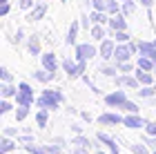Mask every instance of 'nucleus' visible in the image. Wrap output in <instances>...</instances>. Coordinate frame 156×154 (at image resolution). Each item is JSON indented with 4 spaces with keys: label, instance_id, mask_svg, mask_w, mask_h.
Segmentation results:
<instances>
[{
    "label": "nucleus",
    "instance_id": "obj_1",
    "mask_svg": "<svg viewBox=\"0 0 156 154\" xmlns=\"http://www.w3.org/2000/svg\"><path fill=\"white\" fill-rule=\"evenodd\" d=\"M65 103V92L62 89H42L40 96L36 98V107H42V109H49V112H56L60 105Z\"/></svg>",
    "mask_w": 156,
    "mask_h": 154
},
{
    "label": "nucleus",
    "instance_id": "obj_2",
    "mask_svg": "<svg viewBox=\"0 0 156 154\" xmlns=\"http://www.w3.org/2000/svg\"><path fill=\"white\" fill-rule=\"evenodd\" d=\"M36 103V94H34V87L29 83H18V94H16V105H25V107H31Z\"/></svg>",
    "mask_w": 156,
    "mask_h": 154
},
{
    "label": "nucleus",
    "instance_id": "obj_3",
    "mask_svg": "<svg viewBox=\"0 0 156 154\" xmlns=\"http://www.w3.org/2000/svg\"><path fill=\"white\" fill-rule=\"evenodd\" d=\"M62 69L69 78H80L85 76V69H87V60H72V58H65L62 60Z\"/></svg>",
    "mask_w": 156,
    "mask_h": 154
},
{
    "label": "nucleus",
    "instance_id": "obj_4",
    "mask_svg": "<svg viewBox=\"0 0 156 154\" xmlns=\"http://www.w3.org/2000/svg\"><path fill=\"white\" fill-rule=\"evenodd\" d=\"M96 54H101V49H96V47L89 45V43L76 45V60H91Z\"/></svg>",
    "mask_w": 156,
    "mask_h": 154
},
{
    "label": "nucleus",
    "instance_id": "obj_5",
    "mask_svg": "<svg viewBox=\"0 0 156 154\" xmlns=\"http://www.w3.org/2000/svg\"><path fill=\"white\" fill-rule=\"evenodd\" d=\"M125 101H127V92H123V89H116V92H112V94L105 96V105L112 107V109H118Z\"/></svg>",
    "mask_w": 156,
    "mask_h": 154
},
{
    "label": "nucleus",
    "instance_id": "obj_6",
    "mask_svg": "<svg viewBox=\"0 0 156 154\" xmlns=\"http://www.w3.org/2000/svg\"><path fill=\"white\" fill-rule=\"evenodd\" d=\"M123 118L125 116L116 114V112H105V114L98 116V123H101L103 127H116V125H123Z\"/></svg>",
    "mask_w": 156,
    "mask_h": 154
},
{
    "label": "nucleus",
    "instance_id": "obj_7",
    "mask_svg": "<svg viewBox=\"0 0 156 154\" xmlns=\"http://www.w3.org/2000/svg\"><path fill=\"white\" fill-rule=\"evenodd\" d=\"M116 40L114 38H105L103 43H101V58L107 63L109 58H114V52H116Z\"/></svg>",
    "mask_w": 156,
    "mask_h": 154
},
{
    "label": "nucleus",
    "instance_id": "obj_8",
    "mask_svg": "<svg viewBox=\"0 0 156 154\" xmlns=\"http://www.w3.org/2000/svg\"><path fill=\"white\" fill-rule=\"evenodd\" d=\"M145 118L140 116V114H125V118H123V125L127 130H140V127H145Z\"/></svg>",
    "mask_w": 156,
    "mask_h": 154
},
{
    "label": "nucleus",
    "instance_id": "obj_9",
    "mask_svg": "<svg viewBox=\"0 0 156 154\" xmlns=\"http://www.w3.org/2000/svg\"><path fill=\"white\" fill-rule=\"evenodd\" d=\"M96 141H98V143H103V145H107V152H109V154H120V148H118L116 138L107 136L105 132H98V134H96Z\"/></svg>",
    "mask_w": 156,
    "mask_h": 154
},
{
    "label": "nucleus",
    "instance_id": "obj_10",
    "mask_svg": "<svg viewBox=\"0 0 156 154\" xmlns=\"http://www.w3.org/2000/svg\"><path fill=\"white\" fill-rule=\"evenodd\" d=\"M40 63H42V69H47V72H58V67H60V63H58V58L51 54V52H47V54H42L40 56Z\"/></svg>",
    "mask_w": 156,
    "mask_h": 154
},
{
    "label": "nucleus",
    "instance_id": "obj_11",
    "mask_svg": "<svg viewBox=\"0 0 156 154\" xmlns=\"http://www.w3.org/2000/svg\"><path fill=\"white\" fill-rule=\"evenodd\" d=\"M132 56L134 54H132V49H129V45H127V43H118L116 45V52H114V60L116 63H127Z\"/></svg>",
    "mask_w": 156,
    "mask_h": 154
},
{
    "label": "nucleus",
    "instance_id": "obj_12",
    "mask_svg": "<svg viewBox=\"0 0 156 154\" xmlns=\"http://www.w3.org/2000/svg\"><path fill=\"white\" fill-rule=\"evenodd\" d=\"M114 83L120 87H129V89H136V87H140V83H138V78L136 76H129V74H123V76H116L114 78Z\"/></svg>",
    "mask_w": 156,
    "mask_h": 154
},
{
    "label": "nucleus",
    "instance_id": "obj_13",
    "mask_svg": "<svg viewBox=\"0 0 156 154\" xmlns=\"http://www.w3.org/2000/svg\"><path fill=\"white\" fill-rule=\"evenodd\" d=\"M134 76L138 78L140 87H143V85H154V83H156V76H154L152 72H145V69H140V67H136V72H134Z\"/></svg>",
    "mask_w": 156,
    "mask_h": 154
},
{
    "label": "nucleus",
    "instance_id": "obj_14",
    "mask_svg": "<svg viewBox=\"0 0 156 154\" xmlns=\"http://www.w3.org/2000/svg\"><path fill=\"white\" fill-rule=\"evenodd\" d=\"M109 29L114 31H123L127 29V20H125V13H116V16H109Z\"/></svg>",
    "mask_w": 156,
    "mask_h": 154
},
{
    "label": "nucleus",
    "instance_id": "obj_15",
    "mask_svg": "<svg viewBox=\"0 0 156 154\" xmlns=\"http://www.w3.org/2000/svg\"><path fill=\"white\" fill-rule=\"evenodd\" d=\"M138 54L156 60V45L154 43H147V40H140V43H138Z\"/></svg>",
    "mask_w": 156,
    "mask_h": 154
},
{
    "label": "nucleus",
    "instance_id": "obj_16",
    "mask_svg": "<svg viewBox=\"0 0 156 154\" xmlns=\"http://www.w3.org/2000/svg\"><path fill=\"white\" fill-rule=\"evenodd\" d=\"M47 123H49V109L38 107V109H36V127L45 130V127H47Z\"/></svg>",
    "mask_w": 156,
    "mask_h": 154
},
{
    "label": "nucleus",
    "instance_id": "obj_17",
    "mask_svg": "<svg viewBox=\"0 0 156 154\" xmlns=\"http://www.w3.org/2000/svg\"><path fill=\"white\" fill-rule=\"evenodd\" d=\"M13 150H16V143L11 141V136H5L0 138V154H11Z\"/></svg>",
    "mask_w": 156,
    "mask_h": 154
},
{
    "label": "nucleus",
    "instance_id": "obj_18",
    "mask_svg": "<svg viewBox=\"0 0 156 154\" xmlns=\"http://www.w3.org/2000/svg\"><path fill=\"white\" fill-rule=\"evenodd\" d=\"M136 67L145 69V72H154V67H156V60L147 58V56H138V60H136Z\"/></svg>",
    "mask_w": 156,
    "mask_h": 154
},
{
    "label": "nucleus",
    "instance_id": "obj_19",
    "mask_svg": "<svg viewBox=\"0 0 156 154\" xmlns=\"http://www.w3.org/2000/svg\"><path fill=\"white\" fill-rule=\"evenodd\" d=\"M16 94H18V87H13L11 83H2V85H0V96H2V98H16Z\"/></svg>",
    "mask_w": 156,
    "mask_h": 154
},
{
    "label": "nucleus",
    "instance_id": "obj_20",
    "mask_svg": "<svg viewBox=\"0 0 156 154\" xmlns=\"http://www.w3.org/2000/svg\"><path fill=\"white\" fill-rule=\"evenodd\" d=\"M34 78H36L38 83H51V81L56 78V74H54V72H47V69H40V72L34 74Z\"/></svg>",
    "mask_w": 156,
    "mask_h": 154
},
{
    "label": "nucleus",
    "instance_id": "obj_21",
    "mask_svg": "<svg viewBox=\"0 0 156 154\" xmlns=\"http://www.w3.org/2000/svg\"><path fill=\"white\" fill-rule=\"evenodd\" d=\"M27 49H29L31 56H38V54H40V40H38L36 34H34V36L29 38V43H27Z\"/></svg>",
    "mask_w": 156,
    "mask_h": 154
},
{
    "label": "nucleus",
    "instance_id": "obj_22",
    "mask_svg": "<svg viewBox=\"0 0 156 154\" xmlns=\"http://www.w3.org/2000/svg\"><path fill=\"white\" fill-rule=\"evenodd\" d=\"M45 13H47V5H45V2H40V5H36V9L29 13V18H27V20H40L42 16H45Z\"/></svg>",
    "mask_w": 156,
    "mask_h": 154
},
{
    "label": "nucleus",
    "instance_id": "obj_23",
    "mask_svg": "<svg viewBox=\"0 0 156 154\" xmlns=\"http://www.w3.org/2000/svg\"><path fill=\"white\" fill-rule=\"evenodd\" d=\"M129 150L134 154H152L150 152V145H147L145 141H140V143H129Z\"/></svg>",
    "mask_w": 156,
    "mask_h": 154
},
{
    "label": "nucleus",
    "instance_id": "obj_24",
    "mask_svg": "<svg viewBox=\"0 0 156 154\" xmlns=\"http://www.w3.org/2000/svg\"><path fill=\"white\" fill-rule=\"evenodd\" d=\"M107 16H109L107 11H96V9H94V11H91V16H89V18L94 20L96 25H105V23H109V18H107Z\"/></svg>",
    "mask_w": 156,
    "mask_h": 154
},
{
    "label": "nucleus",
    "instance_id": "obj_25",
    "mask_svg": "<svg viewBox=\"0 0 156 154\" xmlns=\"http://www.w3.org/2000/svg\"><path fill=\"white\" fill-rule=\"evenodd\" d=\"M118 109H123L125 114H138V109H140V107H138V103H134V101L127 98V101H125L123 105H120Z\"/></svg>",
    "mask_w": 156,
    "mask_h": 154
},
{
    "label": "nucleus",
    "instance_id": "obj_26",
    "mask_svg": "<svg viewBox=\"0 0 156 154\" xmlns=\"http://www.w3.org/2000/svg\"><path fill=\"white\" fill-rule=\"evenodd\" d=\"M156 96V87L154 85H143L138 89V98H154Z\"/></svg>",
    "mask_w": 156,
    "mask_h": 154
},
{
    "label": "nucleus",
    "instance_id": "obj_27",
    "mask_svg": "<svg viewBox=\"0 0 156 154\" xmlns=\"http://www.w3.org/2000/svg\"><path fill=\"white\" fill-rule=\"evenodd\" d=\"M76 36H78V23H72V27H69V31H67L65 43L67 45H76Z\"/></svg>",
    "mask_w": 156,
    "mask_h": 154
},
{
    "label": "nucleus",
    "instance_id": "obj_28",
    "mask_svg": "<svg viewBox=\"0 0 156 154\" xmlns=\"http://www.w3.org/2000/svg\"><path fill=\"white\" fill-rule=\"evenodd\" d=\"M89 36L94 38V40H105V29H103V25H94L89 29Z\"/></svg>",
    "mask_w": 156,
    "mask_h": 154
},
{
    "label": "nucleus",
    "instance_id": "obj_29",
    "mask_svg": "<svg viewBox=\"0 0 156 154\" xmlns=\"http://www.w3.org/2000/svg\"><path fill=\"white\" fill-rule=\"evenodd\" d=\"M72 145H80V148H91L94 143H91L87 136H83V134H76V136L72 138Z\"/></svg>",
    "mask_w": 156,
    "mask_h": 154
},
{
    "label": "nucleus",
    "instance_id": "obj_30",
    "mask_svg": "<svg viewBox=\"0 0 156 154\" xmlns=\"http://www.w3.org/2000/svg\"><path fill=\"white\" fill-rule=\"evenodd\" d=\"M27 116H29V107H25V105H18V107H16V121L23 123Z\"/></svg>",
    "mask_w": 156,
    "mask_h": 154
},
{
    "label": "nucleus",
    "instance_id": "obj_31",
    "mask_svg": "<svg viewBox=\"0 0 156 154\" xmlns=\"http://www.w3.org/2000/svg\"><path fill=\"white\" fill-rule=\"evenodd\" d=\"M116 69L118 67H112V65H103L98 72H101L103 76H107V78H116Z\"/></svg>",
    "mask_w": 156,
    "mask_h": 154
},
{
    "label": "nucleus",
    "instance_id": "obj_32",
    "mask_svg": "<svg viewBox=\"0 0 156 154\" xmlns=\"http://www.w3.org/2000/svg\"><path fill=\"white\" fill-rule=\"evenodd\" d=\"M107 13H109V16H116V13H120L118 0H107Z\"/></svg>",
    "mask_w": 156,
    "mask_h": 154
},
{
    "label": "nucleus",
    "instance_id": "obj_33",
    "mask_svg": "<svg viewBox=\"0 0 156 154\" xmlns=\"http://www.w3.org/2000/svg\"><path fill=\"white\" fill-rule=\"evenodd\" d=\"M114 40H116V43H129L132 36L127 34V29H123V31H116L114 34Z\"/></svg>",
    "mask_w": 156,
    "mask_h": 154
},
{
    "label": "nucleus",
    "instance_id": "obj_34",
    "mask_svg": "<svg viewBox=\"0 0 156 154\" xmlns=\"http://www.w3.org/2000/svg\"><path fill=\"white\" fill-rule=\"evenodd\" d=\"M134 7H136V5H134V0H125V2L120 5V13H125V16H129V13L134 11Z\"/></svg>",
    "mask_w": 156,
    "mask_h": 154
},
{
    "label": "nucleus",
    "instance_id": "obj_35",
    "mask_svg": "<svg viewBox=\"0 0 156 154\" xmlns=\"http://www.w3.org/2000/svg\"><path fill=\"white\" fill-rule=\"evenodd\" d=\"M91 7L96 11H107V0H91Z\"/></svg>",
    "mask_w": 156,
    "mask_h": 154
},
{
    "label": "nucleus",
    "instance_id": "obj_36",
    "mask_svg": "<svg viewBox=\"0 0 156 154\" xmlns=\"http://www.w3.org/2000/svg\"><path fill=\"white\" fill-rule=\"evenodd\" d=\"M25 150H29L31 154H47L45 145H25Z\"/></svg>",
    "mask_w": 156,
    "mask_h": 154
},
{
    "label": "nucleus",
    "instance_id": "obj_37",
    "mask_svg": "<svg viewBox=\"0 0 156 154\" xmlns=\"http://www.w3.org/2000/svg\"><path fill=\"white\" fill-rule=\"evenodd\" d=\"M116 67H118V72H123V74H132L134 72V67L129 65V60H127V63H116Z\"/></svg>",
    "mask_w": 156,
    "mask_h": 154
},
{
    "label": "nucleus",
    "instance_id": "obj_38",
    "mask_svg": "<svg viewBox=\"0 0 156 154\" xmlns=\"http://www.w3.org/2000/svg\"><path fill=\"white\" fill-rule=\"evenodd\" d=\"M143 130H145V134H150V136H156V121H147Z\"/></svg>",
    "mask_w": 156,
    "mask_h": 154
},
{
    "label": "nucleus",
    "instance_id": "obj_39",
    "mask_svg": "<svg viewBox=\"0 0 156 154\" xmlns=\"http://www.w3.org/2000/svg\"><path fill=\"white\" fill-rule=\"evenodd\" d=\"M0 78H2V83H11L13 76H11V72L7 67H0Z\"/></svg>",
    "mask_w": 156,
    "mask_h": 154
},
{
    "label": "nucleus",
    "instance_id": "obj_40",
    "mask_svg": "<svg viewBox=\"0 0 156 154\" xmlns=\"http://www.w3.org/2000/svg\"><path fill=\"white\" fill-rule=\"evenodd\" d=\"M9 112H11V103L9 101H7V98H2V101H0V114H9Z\"/></svg>",
    "mask_w": 156,
    "mask_h": 154
},
{
    "label": "nucleus",
    "instance_id": "obj_41",
    "mask_svg": "<svg viewBox=\"0 0 156 154\" xmlns=\"http://www.w3.org/2000/svg\"><path fill=\"white\" fill-rule=\"evenodd\" d=\"M2 134H5V136H16V138L20 136V134H18V127H11V125H5Z\"/></svg>",
    "mask_w": 156,
    "mask_h": 154
},
{
    "label": "nucleus",
    "instance_id": "obj_42",
    "mask_svg": "<svg viewBox=\"0 0 156 154\" xmlns=\"http://www.w3.org/2000/svg\"><path fill=\"white\" fill-rule=\"evenodd\" d=\"M60 148H62V145H60V143L56 145V141H54L51 145H45V150H47V154H60Z\"/></svg>",
    "mask_w": 156,
    "mask_h": 154
},
{
    "label": "nucleus",
    "instance_id": "obj_43",
    "mask_svg": "<svg viewBox=\"0 0 156 154\" xmlns=\"http://www.w3.org/2000/svg\"><path fill=\"white\" fill-rule=\"evenodd\" d=\"M18 143H23V145H31V143H34V136H31V134H23V136H18Z\"/></svg>",
    "mask_w": 156,
    "mask_h": 154
},
{
    "label": "nucleus",
    "instance_id": "obj_44",
    "mask_svg": "<svg viewBox=\"0 0 156 154\" xmlns=\"http://www.w3.org/2000/svg\"><path fill=\"white\" fill-rule=\"evenodd\" d=\"M143 141L150 145V150H156V136H150V134H145V138Z\"/></svg>",
    "mask_w": 156,
    "mask_h": 154
},
{
    "label": "nucleus",
    "instance_id": "obj_45",
    "mask_svg": "<svg viewBox=\"0 0 156 154\" xmlns=\"http://www.w3.org/2000/svg\"><path fill=\"white\" fill-rule=\"evenodd\" d=\"M36 5V0H20V9H31Z\"/></svg>",
    "mask_w": 156,
    "mask_h": 154
},
{
    "label": "nucleus",
    "instance_id": "obj_46",
    "mask_svg": "<svg viewBox=\"0 0 156 154\" xmlns=\"http://www.w3.org/2000/svg\"><path fill=\"white\" fill-rule=\"evenodd\" d=\"M72 154H89V148H80V145H76L72 150Z\"/></svg>",
    "mask_w": 156,
    "mask_h": 154
},
{
    "label": "nucleus",
    "instance_id": "obj_47",
    "mask_svg": "<svg viewBox=\"0 0 156 154\" xmlns=\"http://www.w3.org/2000/svg\"><path fill=\"white\" fill-rule=\"evenodd\" d=\"M140 5H143L145 9H152V7H154V0H140Z\"/></svg>",
    "mask_w": 156,
    "mask_h": 154
},
{
    "label": "nucleus",
    "instance_id": "obj_48",
    "mask_svg": "<svg viewBox=\"0 0 156 154\" xmlns=\"http://www.w3.org/2000/svg\"><path fill=\"white\" fill-rule=\"evenodd\" d=\"M20 40H23V29H18L16 36H13V43H20Z\"/></svg>",
    "mask_w": 156,
    "mask_h": 154
},
{
    "label": "nucleus",
    "instance_id": "obj_49",
    "mask_svg": "<svg viewBox=\"0 0 156 154\" xmlns=\"http://www.w3.org/2000/svg\"><path fill=\"white\" fill-rule=\"evenodd\" d=\"M72 130H74V134H83V127H80L78 123H74V125H72Z\"/></svg>",
    "mask_w": 156,
    "mask_h": 154
},
{
    "label": "nucleus",
    "instance_id": "obj_50",
    "mask_svg": "<svg viewBox=\"0 0 156 154\" xmlns=\"http://www.w3.org/2000/svg\"><path fill=\"white\" fill-rule=\"evenodd\" d=\"M7 13H9V5H2L0 7V16H7Z\"/></svg>",
    "mask_w": 156,
    "mask_h": 154
},
{
    "label": "nucleus",
    "instance_id": "obj_51",
    "mask_svg": "<svg viewBox=\"0 0 156 154\" xmlns=\"http://www.w3.org/2000/svg\"><path fill=\"white\" fill-rule=\"evenodd\" d=\"M80 116H83V121H87V123L91 121V114H89V112H80Z\"/></svg>",
    "mask_w": 156,
    "mask_h": 154
},
{
    "label": "nucleus",
    "instance_id": "obj_52",
    "mask_svg": "<svg viewBox=\"0 0 156 154\" xmlns=\"http://www.w3.org/2000/svg\"><path fill=\"white\" fill-rule=\"evenodd\" d=\"M94 154H107V152H105V150H96Z\"/></svg>",
    "mask_w": 156,
    "mask_h": 154
},
{
    "label": "nucleus",
    "instance_id": "obj_53",
    "mask_svg": "<svg viewBox=\"0 0 156 154\" xmlns=\"http://www.w3.org/2000/svg\"><path fill=\"white\" fill-rule=\"evenodd\" d=\"M0 5H7V0H0Z\"/></svg>",
    "mask_w": 156,
    "mask_h": 154
},
{
    "label": "nucleus",
    "instance_id": "obj_54",
    "mask_svg": "<svg viewBox=\"0 0 156 154\" xmlns=\"http://www.w3.org/2000/svg\"><path fill=\"white\" fill-rule=\"evenodd\" d=\"M154 76H156V67H154Z\"/></svg>",
    "mask_w": 156,
    "mask_h": 154
},
{
    "label": "nucleus",
    "instance_id": "obj_55",
    "mask_svg": "<svg viewBox=\"0 0 156 154\" xmlns=\"http://www.w3.org/2000/svg\"><path fill=\"white\" fill-rule=\"evenodd\" d=\"M152 154H156V150H152Z\"/></svg>",
    "mask_w": 156,
    "mask_h": 154
},
{
    "label": "nucleus",
    "instance_id": "obj_56",
    "mask_svg": "<svg viewBox=\"0 0 156 154\" xmlns=\"http://www.w3.org/2000/svg\"><path fill=\"white\" fill-rule=\"evenodd\" d=\"M152 43H154V45H156V40H152Z\"/></svg>",
    "mask_w": 156,
    "mask_h": 154
},
{
    "label": "nucleus",
    "instance_id": "obj_57",
    "mask_svg": "<svg viewBox=\"0 0 156 154\" xmlns=\"http://www.w3.org/2000/svg\"><path fill=\"white\" fill-rule=\"evenodd\" d=\"M154 87H156V83H154Z\"/></svg>",
    "mask_w": 156,
    "mask_h": 154
},
{
    "label": "nucleus",
    "instance_id": "obj_58",
    "mask_svg": "<svg viewBox=\"0 0 156 154\" xmlns=\"http://www.w3.org/2000/svg\"><path fill=\"white\" fill-rule=\"evenodd\" d=\"M123 2H125V0H123Z\"/></svg>",
    "mask_w": 156,
    "mask_h": 154
}]
</instances>
